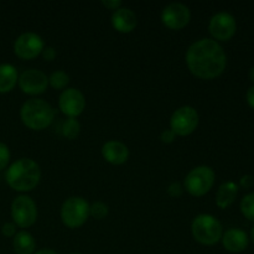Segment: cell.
Listing matches in <instances>:
<instances>
[{"mask_svg":"<svg viewBox=\"0 0 254 254\" xmlns=\"http://www.w3.org/2000/svg\"><path fill=\"white\" fill-rule=\"evenodd\" d=\"M186 64L193 76L201 79H213L225 72L227 56L216 40L201 39L189 47Z\"/></svg>","mask_w":254,"mask_h":254,"instance_id":"1","label":"cell"},{"mask_svg":"<svg viewBox=\"0 0 254 254\" xmlns=\"http://www.w3.org/2000/svg\"><path fill=\"white\" fill-rule=\"evenodd\" d=\"M41 179V170L36 161L22 158L14 161L5 173L7 185L15 191L27 192L39 185Z\"/></svg>","mask_w":254,"mask_h":254,"instance_id":"2","label":"cell"},{"mask_svg":"<svg viewBox=\"0 0 254 254\" xmlns=\"http://www.w3.org/2000/svg\"><path fill=\"white\" fill-rule=\"evenodd\" d=\"M20 117L22 123L29 129L44 130L54 122L55 111L51 104L44 99L32 98L22 104Z\"/></svg>","mask_w":254,"mask_h":254,"instance_id":"3","label":"cell"},{"mask_svg":"<svg viewBox=\"0 0 254 254\" xmlns=\"http://www.w3.org/2000/svg\"><path fill=\"white\" fill-rule=\"evenodd\" d=\"M192 236L198 243L203 246H213L222 238L223 231L220 221L212 215L202 213L195 217L191 225Z\"/></svg>","mask_w":254,"mask_h":254,"instance_id":"4","label":"cell"},{"mask_svg":"<svg viewBox=\"0 0 254 254\" xmlns=\"http://www.w3.org/2000/svg\"><path fill=\"white\" fill-rule=\"evenodd\" d=\"M89 217V203L79 196L67 198L61 207V220L68 228H78Z\"/></svg>","mask_w":254,"mask_h":254,"instance_id":"5","label":"cell"},{"mask_svg":"<svg viewBox=\"0 0 254 254\" xmlns=\"http://www.w3.org/2000/svg\"><path fill=\"white\" fill-rule=\"evenodd\" d=\"M215 171L210 166L201 165L192 169L186 175L184 186L190 195L201 197L212 189L213 184H215Z\"/></svg>","mask_w":254,"mask_h":254,"instance_id":"6","label":"cell"},{"mask_svg":"<svg viewBox=\"0 0 254 254\" xmlns=\"http://www.w3.org/2000/svg\"><path fill=\"white\" fill-rule=\"evenodd\" d=\"M198 126V113L193 107L184 106L176 109L170 118V129L175 135L186 136L196 130Z\"/></svg>","mask_w":254,"mask_h":254,"instance_id":"7","label":"cell"},{"mask_svg":"<svg viewBox=\"0 0 254 254\" xmlns=\"http://www.w3.org/2000/svg\"><path fill=\"white\" fill-rule=\"evenodd\" d=\"M11 217L19 227H30L37 220L36 203L29 196H17L11 203Z\"/></svg>","mask_w":254,"mask_h":254,"instance_id":"8","label":"cell"},{"mask_svg":"<svg viewBox=\"0 0 254 254\" xmlns=\"http://www.w3.org/2000/svg\"><path fill=\"white\" fill-rule=\"evenodd\" d=\"M44 47V41L40 35L35 32H25L15 40L14 52L21 60H34L41 55Z\"/></svg>","mask_w":254,"mask_h":254,"instance_id":"9","label":"cell"},{"mask_svg":"<svg viewBox=\"0 0 254 254\" xmlns=\"http://www.w3.org/2000/svg\"><path fill=\"white\" fill-rule=\"evenodd\" d=\"M208 30H210V34L216 40L227 41L236 34L237 24H236L233 15H231L230 12L221 11L211 17Z\"/></svg>","mask_w":254,"mask_h":254,"instance_id":"10","label":"cell"},{"mask_svg":"<svg viewBox=\"0 0 254 254\" xmlns=\"http://www.w3.org/2000/svg\"><path fill=\"white\" fill-rule=\"evenodd\" d=\"M190 9L181 2H171L164 7L161 14V21L170 30L184 29L190 22Z\"/></svg>","mask_w":254,"mask_h":254,"instance_id":"11","label":"cell"},{"mask_svg":"<svg viewBox=\"0 0 254 254\" xmlns=\"http://www.w3.org/2000/svg\"><path fill=\"white\" fill-rule=\"evenodd\" d=\"M59 107L64 116L76 118L83 113L86 108V98L79 89L67 88L60 96Z\"/></svg>","mask_w":254,"mask_h":254,"instance_id":"12","label":"cell"},{"mask_svg":"<svg viewBox=\"0 0 254 254\" xmlns=\"http://www.w3.org/2000/svg\"><path fill=\"white\" fill-rule=\"evenodd\" d=\"M17 82L21 91L30 96L44 93L49 86V78L40 69H26L20 74Z\"/></svg>","mask_w":254,"mask_h":254,"instance_id":"13","label":"cell"},{"mask_svg":"<svg viewBox=\"0 0 254 254\" xmlns=\"http://www.w3.org/2000/svg\"><path fill=\"white\" fill-rule=\"evenodd\" d=\"M222 245L226 251L231 253H241L248 247L250 238L243 230L238 228H230L222 235Z\"/></svg>","mask_w":254,"mask_h":254,"instance_id":"14","label":"cell"},{"mask_svg":"<svg viewBox=\"0 0 254 254\" xmlns=\"http://www.w3.org/2000/svg\"><path fill=\"white\" fill-rule=\"evenodd\" d=\"M102 155L112 165H122L129 159V149L118 140H109L102 148Z\"/></svg>","mask_w":254,"mask_h":254,"instance_id":"15","label":"cell"},{"mask_svg":"<svg viewBox=\"0 0 254 254\" xmlns=\"http://www.w3.org/2000/svg\"><path fill=\"white\" fill-rule=\"evenodd\" d=\"M112 25L121 34H129L138 25V19L133 10L128 7H119L112 15Z\"/></svg>","mask_w":254,"mask_h":254,"instance_id":"16","label":"cell"},{"mask_svg":"<svg viewBox=\"0 0 254 254\" xmlns=\"http://www.w3.org/2000/svg\"><path fill=\"white\" fill-rule=\"evenodd\" d=\"M238 193V186L237 184L233 181H227L223 183L218 189L217 193H216V205L220 208L225 210V208L230 207L233 202H235L236 197Z\"/></svg>","mask_w":254,"mask_h":254,"instance_id":"17","label":"cell"},{"mask_svg":"<svg viewBox=\"0 0 254 254\" xmlns=\"http://www.w3.org/2000/svg\"><path fill=\"white\" fill-rule=\"evenodd\" d=\"M19 81L17 71L12 64H0V93H7L12 91Z\"/></svg>","mask_w":254,"mask_h":254,"instance_id":"18","label":"cell"},{"mask_svg":"<svg viewBox=\"0 0 254 254\" xmlns=\"http://www.w3.org/2000/svg\"><path fill=\"white\" fill-rule=\"evenodd\" d=\"M12 246L16 254H34L35 248H36L34 237L31 233L26 231H20L14 236Z\"/></svg>","mask_w":254,"mask_h":254,"instance_id":"19","label":"cell"},{"mask_svg":"<svg viewBox=\"0 0 254 254\" xmlns=\"http://www.w3.org/2000/svg\"><path fill=\"white\" fill-rule=\"evenodd\" d=\"M79 131H81V124H79V122L76 118L64 119L61 128V133L64 138L73 140V139H76L79 135Z\"/></svg>","mask_w":254,"mask_h":254,"instance_id":"20","label":"cell"},{"mask_svg":"<svg viewBox=\"0 0 254 254\" xmlns=\"http://www.w3.org/2000/svg\"><path fill=\"white\" fill-rule=\"evenodd\" d=\"M69 83V76L64 71H55L49 77V84L54 89H64Z\"/></svg>","mask_w":254,"mask_h":254,"instance_id":"21","label":"cell"},{"mask_svg":"<svg viewBox=\"0 0 254 254\" xmlns=\"http://www.w3.org/2000/svg\"><path fill=\"white\" fill-rule=\"evenodd\" d=\"M241 211L251 222H254V192L248 193L241 201Z\"/></svg>","mask_w":254,"mask_h":254,"instance_id":"22","label":"cell"},{"mask_svg":"<svg viewBox=\"0 0 254 254\" xmlns=\"http://www.w3.org/2000/svg\"><path fill=\"white\" fill-rule=\"evenodd\" d=\"M108 206L103 202H94L89 205V216H92L96 220H103L108 216Z\"/></svg>","mask_w":254,"mask_h":254,"instance_id":"23","label":"cell"},{"mask_svg":"<svg viewBox=\"0 0 254 254\" xmlns=\"http://www.w3.org/2000/svg\"><path fill=\"white\" fill-rule=\"evenodd\" d=\"M10 161V150L4 143H0V170L5 169Z\"/></svg>","mask_w":254,"mask_h":254,"instance_id":"24","label":"cell"},{"mask_svg":"<svg viewBox=\"0 0 254 254\" xmlns=\"http://www.w3.org/2000/svg\"><path fill=\"white\" fill-rule=\"evenodd\" d=\"M184 192V188L181 184L179 183H171L168 188V195L173 198L181 197Z\"/></svg>","mask_w":254,"mask_h":254,"instance_id":"25","label":"cell"},{"mask_svg":"<svg viewBox=\"0 0 254 254\" xmlns=\"http://www.w3.org/2000/svg\"><path fill=\"white\" fill-rule=\"evenodd\" d=\"M1 232L5 237H14L16 235V225L11 222L5 223L1 227Z\"/></svg>","mask_w":254,"mask_h":254,"instance_id":"26","label":"cell"},{"mask_svg":"<svg viewBox=\"0 0 254 254\" xmlns=\"http://www.w3.org/2000/svg\"><path fill=\"white\" fill-rule=\"evenodd\" d=\"M41 55L42 57H44L45 61H54V60L56 59L57 52L52 46H46L44 47V50H42Z\"/></svg>","mask_w":254,"mask_h":254,"instance_id":"27","label":"cell"},{"mask_svg":"<svg viewBox=\"0 0 254 254\" xmlns=\"http://www.w3.org/2000/svg\"><path fill=\"white\" fill-rule=\"evenodd\" d=\"M175 138H176L175 133H174L171 129H165V130H164L160 135V140L163 141L164 144L173 143V141L175 140Z\"/></svg>","mask_w":254,"mask_h":254,"instance_id":"28","label":"cell"},{"mask_svg":"<svg viewBox=\"0 0 254 254\" xmlns=\"http://www.w3.org/2000/svg\"><path fill=\"white\" fill-rule=\"evenodd\" d=\"M102 5H103L104 7H107V9L109 10H118L119 7H122V1L121 0H103L102 1Z\"/></svg>","mask_w":254,"mask_h":254,"instance_id":"29","label":"cell"},{"mask_svg":"<svg viewBox=\"0 0 254 254\" xmlns=\"http://www.w3.org/2000/svg\"><path fill=\"white\" fill-rule=\"evenodd\" d=\"M240 184L243 189H250L251 186H253V184H254L253 176L252 175H243L242 178H241Z\"/></svg>","mask_w":254,"mask_h":254,"instance_id":"30","label":"cell"},{"mask_svg":"<svg viewBox=\"0 0 254 254\" xmlns=\"http://www.w3.org/2000/svg\"><path fill=\"white\" fill-rule=\"evenodd\" d=\"M246 98H247L248 106H250L252 109H254V86H252L250 89H248Z\"/></svg>","mask_w":254,"mask_h":254,"instance_id":"31","label":"cell"},{"mask_svg":"<svg viewBox=\"0 0 254 254\" xmlns=\"http://www.w3.org/2000/svg\"><path fill=\"white\" fill-rule=\"evenodd\" d=\"M34 254H59V253L55 252V251L52 250H40L37 251V252H35Z\"/></svg>","mask_w":254,"mask_h":254,"instance_id":"32","label":"cell"},{"mask_svg":"<svg viewBox=\"0 0 254 254\" xmlns=\"http://www.w3.org/2000/svg\"><path fill=\"white\" fill-rule=\"evenodd\" d=\"M248 77H250L251 82H253V86H254V67L250 69V72H248Z\"/></svg>","mask_w":254,"mask_h":254,"instance_id":"33","label":"cell"},{"mask_svg":"<svg viewBox=\"0 0 254 254\" xmlns=\"http://www.w3.org/2000/svg\"><path fill=\"white\" fill-rule=\"evenodd\" d=\"M251 238H252V241H253V243H254V226H253L252 231H251Z\"/></svg>","mask_w":254,"mask_h":254,"instance_id":"34","label":"cell"},{"mask_svg":"<svg viewBox=\"0 0 254 254\" xmlns=\"http://www.w3.org/2000/svg\"><path fill=\"white\" fill-rule=\"evenodd\" d=\"M71 254H81V253H71Z\"/></svg>","mask_w":254,"mask_h":254,"instance_id":"35","label":"cell"}]
</instances>
